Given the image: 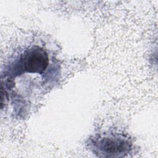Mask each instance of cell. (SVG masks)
<instances>
[{
  "instance_id": "obj_1",
  "label": "cell",
  "mask_w": 158,
  "mask_h": 158,
  "mask_svg": "<svg viewBox=\"0 0 158 158\" xmlns=\"http://www.w3.org/2000/svg\"><path fill=\"white\" fill-rule=\"evenodd\" d=\"M94 152L102 157H123L131 149L130 139L120 133H109L96 138L93 142Z\"/></svg>"
}]
</instances>
